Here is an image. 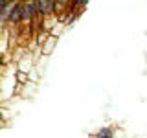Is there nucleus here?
I'll return each instance as SVG.
<instances>
[{
    "mask_svg": "<svg viewBox=\"0 0 147 138\" xmlns=\"http://www.w3.org/2000/svg\"><path fill=\"white\" fill-rule=\"evenodd\" d=\"M37 15L40 17H55V2L53 0H35Z\"/></svg>",
    "mask_w": 147,
    "mask_h": 138,
    "instance_id": "obj_1",
    "label": "nucleus"
},
{
    "mask_svg": "<svg viewBox=\"0 0 147 138\" xmlns=\"http://www.w3.org/2000/svg\"><path fill=\"white\" fill-rule=\"evenodd\" d=\"M57 37H53V35H50L48 37V41L42 44V48H40V53H42V57H48V55H52L53 53V50H55V46H57Z\"/></svg>",
    "mask_w": 147,
    "mask_h": 138,
    "instance_id": "obj_2",
    "label": "nucleus"
},
{
    "mask_svg": "<svg viewBox=\"0 0 147 138\" xmlns=\"http://www.w3.org/2000/svg\"><path fill=\"white\" fill-rule=\"evenodd\" d=\"M114 136H116V131H114V127L103 125V127H99L90 138H114Z\"/></svg>",
    "mask_w": 147,
    "mask_h": 138,
    "instance_id": "obj_3",
    "label": "nucleus"
},
{
    "mask_svg": "<svg viewBox=\"0 0 147 138\" xmlns=\"http://www.w3.org/2000/svg\"><path fill=\"white\" fill-rule=\"evenodd\" d=\"M13 76H15V81L18 83V85H28V83H31V77H30V74H28V72L17 70Z\"/></svg>",
    "mask_w": 147,
    "mask_h": 138,
    "instance_id": "obj_4",
    "label": "nucleus"
},
{
    "mask_svg": "<svg viewBox=\"0 0 147 138\" xmlns=\"http://www.w3.org/2000/svg\"><path fill=\"white\" fill-rule=\"evenodd\" d=\"M48 37H50V33L46 30H40L39 33H37L33 39H35V43H37V46H39V48H42V44L46 43V41H48Z\"/></svg>",
    "mask_w": 147,
    "mask_h": 138,
    "instance_id": "obj_5",
    "label": "nucleus"
}]
</instances>
